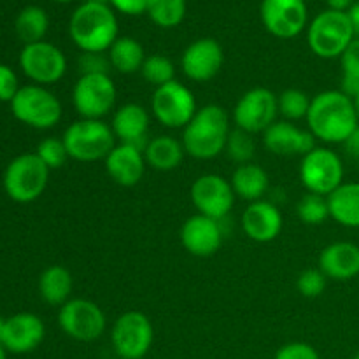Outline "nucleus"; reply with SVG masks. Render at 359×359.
Instances as JSON below:
<instances>
[{
	"label": "nucleus",
	"mask_w": 359,
	"mask_h": 359,
	"mask_svg": "<svg viewBox=\"0 0 359 359\" xmlns=\"http://www.w3.org/2000/svg\"><path fill=\"white\" fill-rule=\"evenodd\" d=\"M224 53L216 39L203 37L193 41L181 56L182 74L193 83H207L221 72Z\"/></svg>",
	"instance_id": "17"
},
{
	"label": "nucleus",
	"mask_w": 359,
	"mask_h": 359,
	"mask_svg": "<svg viewBox=\"0 0 359 359\" xmlns=\"http://www.w3.org/2000/svg\"><path fill=\"white\" fill-rule=\"evenodd\" d=\"M265 147L276 156H305L316 147V139L309 130L300 128L286 119H277L263 132Z\"/></svg>",
	"instance_id": "21"
},
{
	"label": "nucleus",
	"mask_w": 359,
	"mask_h": 359,
	"mask_svg": "<svg viewBox=\"0 0 359 359\" xmlns=\"http://www.w3.org/2000/svg\"><path fill=\"white\" fill-rule=\"evenodd\" d=\"M11 111L18 121L35 130L55 128L63 116L60 98L39 84L21 86L11 102Z\"/></svg>",
	"instance_id": "6"
},
{
	"label": "nucleus",
	"mask_w": 359,
	"mask_h": 359,
	"mask_svg": "<svg viewBox=\"0 0 359 359\" xmlns=\"http://www.w3.org/2000/svg\"><path fill=\"white\" fill-rule=\"evenodd\" d=\"M151 21L161 28H175L186 16V0H147Z\"/></svg>",
	"instance_id": "31"
},
{
	"label": "nucleus",
	"mask_w": 359,
	"mask_h": 359,
	"mask_svg": "<svg viewBox=\"0 0 359 359\" xmlns=\"http://www.w3.org/2000/svg\"><path fill=\"white\" fill-rule=\"evenodd\" d=\"M330 217L346 228H359V182H344L328 196Z\"/></svg>",
	"instance_id": "27"
},
{
	"label": "nucleus",
	"mask_w": 359,
	"mask_h": 359,
	"mask_svg": "<svg viewBox=\"0 0 359 359\" xmlns=\"http://www.w3.org/2000/svg\"><path fill=\"white\" fill-rule=\"evenodd\" d=\"M318 269L326 279L339 283L354 279L359 276V245L346 241L326 245L319 255Z\"/></svg>",
	"instance_id": "24"
},
{
	"label": "nucleus",
	"mask_w": 359,
	"mask_h": 359,
	"mask_svg": "<svg viewBox=\"0 0 359 359\" xmlns=\"http://www.w3.org/2000/svg\"><path fill=\"white\" fill-rule=\"evenodd\" d=\"M326 4H328V9L347 13L356 4V0H326Z\"/></svg>",
	"instance_id": "44"
},
{
	"label": "nucleus",
	"mask_w": 359,
	"mask_h": 359,
	"mask_svg": "<svg viewBox=\"0 0 359 359\" xmlns=\"http://www.w3.org/2000/svg\"><path fill=\"white\" fill-rule=\"evenodd\" d=\"M196 111L198 107H196L191 90L186 84L179 83L177 79L154 88L153 98H151V112H153V118L165 128H184L196 114Z\"/></svg>",
	"instance_id": "10"
},
{
	"label": "nucleus",
	"mask_w": 359,
	"mask_h": 359,
	"mask_svg": "<svg viewBox=\"0 0 359 359\" xmlns=\"http://www.w3.org/2000/svg\"><path fill=\"white\" fill-rule=\"evenodd\" d=\"M84 2H88V4H107V6H109V0H84Z\"/></svg>",
	"instance_id": "48"
},
{
	"label": "nucleus",
	"mask_w": 359,
	"mask_h": 359,
	"mask_svg": "<svg viewBox=\"0 0 359 359\" xmlns=\"http://www.w3.org/2000/svg\"><path fill=\"white\" fill-rule=\"evenodd\" d=\"M77 69L81 76L88 74H109L111 70V62L105 53H81L77 58Z\"/></svg>",
	"instance_id": "39"
},
{
	"label": "nucleus",
	"mask_w": 359,
	"mask_h": 359,
	"mask_svg": "<svg viewBox=\"0 0 359 359\" xmlns=\"http://www.w3.org/2000/svg\"><path fill=\"white\" fill-rule=\"evenodd\" d=\"M114 9L107 4L83 2L72 13L69 34L81 53H107L119 37Z\"/></svg>",
	"instance_id": "3"
},
{
	"label": "nucleus",
	"mask_w": 359,
	"mask_h": 359,
	"mask_svg": "<svg viewBox=\"0 0 359 359\" xmlns=\"http://www.w3.org/2000/svg\"><path fill=\"white\" fill-rule=\"evenodd\" d=\"M298 219L302 223L309 224V226H318L323 224L330 217V205L328 196L314 195V193H307L300 198L297 205Z\"/></svg>",
	"instance_id": "33"
},
{
	"label": "nucleus",
	"mask_w": 359,
	"mask_h": 359,
	"mask_svg": "<svg viewBox=\"0 0 359 359\" xmlns=\"http://www.w3.org/2000/svg\"><path fill=\"white\" fill-rule=\"evenodd\" d=\"M58 325L69 339L77 342H95L107 328V318L100 305L86 298H70L60 307Z\"/></svg>",
	"instance_id": "12"
},
{
	"label": "nucleus",
	"mask_w": 359,
	"mask_h": 359,
	"mask_svg": "<svg viewBox=\"0 0 359 359\" xmlns=\"http://www.w3.org/2000/svg\"><path fill=\"white\" fill-rule=\"evenodd\" d=\"M116 98L118 90L111 74L79 76L72 88V105L83 119H104L114 109Z\"/></svg>",
	"instance_id": "9"
},
{
	"label": "nucleus",
	"mask_w": 359,
	"mask_h": 359,
	"mask_svg": "<svg viewBox=\"0 0 359 359\" xmlns=\"http://www.w3.org/2000/svg\"><path fill=\"white\" fill-rule=\"evenodd\" d=\"M109 62L111 67L119 74H130L140 72L144 62H146V53H144L142 44L133 37H118L111 49L107 51Z\"/></svg>",
	"instance_id": "29"
},
{
	"label": "nucleus",
	"mask_w": 359,
	"mask_h": 359,
	"mask_svg": "<svg viewBox=\"0 0 359 359\" xmlns=\"http://www.w3.org/2000/svg\"><path fill=\"white\" fill-rule=\"evenodd\" d=\"M279 100V114L286 121L297 123L307 118L309 109H311L312 98L298 88H287L277 97Z\"/></svg>",
	"instance_id": "32"
},
{
	"label": "nucleus",
	"mask_w": 359,
	"mask_h": 359,
	"mask_svg": "<svg viewBox=\"0 0 359 359\" xmlns=\"http://www.w3.org/2000/svg\"><path fill=\"white\" fill-rule=\"evenodd\" d=\"M305 121L314 139L325 144H344L359 126L353 97L342 90H326L312 97Z\"/></svg>",
	"instance_id": "1"
},
{
	"label": "nucleus",
	"mask_w": 359,
	"mask_h": 359,
	"mask_svg": "<svg viewBox=\"0 0 359 359\" xmlns=\"http://www.w3.org/2000/svg\"><path fill=\"white\" fill-rule=\"evenodd\" d=\"M49 172L35 153L20 154L4 172L6 195L18 203L35 202L48 188Z\"/></svg>",
	"instance_id": "7"
},
{
	"label": "nucleus",
	"mask_w": 359,
	"mask_h": 359,
	"mask_svg": "<svg viewBox=\"0 0 359 359\" xmlns=\"http://www.w3.org/2000/svg\"><path fill=\"white\" fill-rule=\"evenodd\" d=\"M149 111L133 102L116 109L111 119L112 133L118 142L132 144V146H139L142 149L149 140Z\"/></svg>",
	"instance_id": "23"
},
{
	"label": "nucleus",
	"mask_w": 359,
	"mask_h": 359,
	"mask_svg": "<svg viewBox=\"0 0 359 359\" xmlns=\"http://www.w3.org/2000/svg\"><path fill=\"white\" fill-rule=\"evenodd\" d=\"M221 221L207 217L203 214H193L181 228V242L189 255L196 258H209L219 251L223 244Z\"/></svg>",
	"instance_id": "18"
},
{
	"label": "nucleus",
	"mask_w": 359,
	"mask_h": 359,
	"mask_svg": "<svg viewBox=\"0 0 359 359\" xmlns=\"http://www.w3.org/2000/svg\"><path fill=\"white\" fill-rule=\"evenodd\" d=\"M104 165L109 177L123 188H133L139 184L147 168L142 147L121 142L116 144L114 149L107 154Z\"/></svg>",
	"instance_id": "22"
},
{
	"label": "nucleus",
	"mask_w": 359,
	"mask_h": 359,
	"mask_svg": "<svg viewBox=\"0 0 359 359\" xmlns=\"http://www.w3.org/2000/svg\"><path fill=\"white\" fill-rule=\"evenodd\" d=\"M230 132L228 112L221 105L209 104L200 107L182 128L181 142L188 156L200 161L214 160L224 153Z\"/></svg>",
	"instance_id": "2"
},
{
	"label": "nucleus",
	"mask_w": 359,
	"mask_h": 359,
	"mask_svg": "<svg viewBox=\"0 0 359 359\" xmlns=\"http://www.w3.org/2000/svg\"><path fill=\"white\" fill-rule=\"evenodd\" d=\"M230 182L235 196L249 203L263 200L270 186V179L265 168L259 167L258 163H252V161L251 163L237 165V168L231 174Z\"/></svg>",
	"instance_id": "26"
},
{
	"label": "nucleus",
	"mask_w": 359,
	"mask_h": 359,
	"mask_svg": "<svg viewBox=\"0 0 359 359\" xmlns=\"http://www.w3.org/2000/svg\"><path fill=\"white\" fill-rule=\"evenodd\" d=\"M224 153L237 165L251 163L256 153V144L255 139H252V133L244 132L241 128L231 130L230 135H228Z\"/></svg>",
	"instance_id": "34"
},
{
	"label": "nucleus",
	"mask_w": 359,
	"mask_h": 359,
	"mask_svg": "<svg viewBox=\"0 0 359 359\" xmlns=\"http://www.w3.org/2000/svg\"><path fill=\"white\" fill-rule=\"evenodd\" d=\"M186 156L184 146L172 135H158L147 140L144 146V158L147 167L158 172H172L182 163Z\"/></svg>",
	"instance_id": "25"
},
{
	"label": "nucleus",
	"mask_w": 359,
	"mask_h": 359,
	"mask_svg": "<svg viewBox=\"0 0 359 359\" xmlns=\"http://www.w3.org/2000/svg\"><path fill=\"white\" fill-rule=\"evenodd\" d=\"M140 74L147 83L153 84L154 88H160L170 81H175V65L167 56L151 55L146 56Z\"/></svg>",
	"instance_id": "35"
},
{
	"label": "nucleus",
	"mask_w": 359,
	"mask_h": 359,
	"mask_svg": "<svg viewBox=\"0 0 359 359\" xmlns=\"http://www.w3.org/2000/svg\"><path fill=\"white\" fill-rule=\"evenodd\" d=\"M4 328H6V319L0 318V344H2V335H4Z\"/></svg>",
	"instance_id": "47"
},
{
	"label": "nucleus",
	"mask_w": 359,
	"mask_h": 359,
	"mask_svg": "<svg viewBox=\"0 0 359 359\" xmlns=\"http://www.w3.org/2000/svg\"><path fill=\"white\" fill-rule=\"evenodd\" d=\"M109 6L126 16H139L147 11V0H109Z\"/></svg>",
	"instance_id": "42"
},
{
	"label": "nucleus",
	"mask_w": 359,
	"mask_h": 359,
	"mask_svg": "<svg viewBox=\"0 0 359 359\" xmlns=\"http://www.w3.org/2000/svg\"><path fill=\"white\" fill-rule=\"evenodd\" d=\"M242 231L245 237L258 244H266V242L276 241L283 231V212L279 207L270 200H258L251 202L241 217Z\"/></svg>",
	"instance_id": "19"
},
{
	"label": "nucleus",
	"mask_w": 359,
	"mask_h": 359,
	"mask_svg": "<svg viewBox=\"0 0 359 359\" xmlns=\"http://www.w3.org/2000/svg\"><path fill=\"white\" fill-rule=\"evenodd\" d=\"M55 2H60V4H69V2H74V0H55Z\"/></svg>",
	"instance_id": "50"
},
{
	"label": "nucleus",
	"mask_w": 359,
	"mask_h": 359,
	"mask_svg": "<svg viewBox=\"0 0 359 359\" xmlns=\"http://www.w3.org/2000/svg\"><path fill=\"white\" fill-rule=\"evenodd\" d=\"M353 100H354V107H356V112H358V118H359V88L356 93L353 95Z\"/></svg>",
	"instance_id": "46"
},
{
	"label": "nucleus",
	"mask_w": 359,
	"mask_h": 359,
	"mask_svg": "<svg viewBox=\"0 0 359 359\" xmlns=\"http://www.w3.org/2000/svg\"><path fill=\"white\" fill-rule=\"evenodd\" d=\"M326 283H328V279L321 270L307 269L298 276L297 290L304 298H318L325 293Z\"/></svg>",
	"instance_id": "38"
},
{
	"label": "nucleus",
	"mask_w": 359,
	"mask_h": 359,
	"mask_svg": "<svg viewBox=\"0 0 359 359\" xmlns=\"http://www.w3.org/2000/svg\"><path fill=\"white\" fill-rule=\"evenodd\" d=\"M259 16L266 30L277 39H294L307 28L305 0H263Z\"/></svg>",
	"instance_id": "16"
},
{
	"label": "nucleus",
	"mask_w": 359,
	"mask_h": 359,
	"mask_svg": "<svg viewBox=\"0 0 359 359\" xmlns=\"http://www.w3.org/2000/svg\"><path fill=\"white\" fill-rule=\"evenodd\" d=\"M344 147H346L347 154H351L353 158H358L359 160V126L351 133L349 139L344 142Z\"/></svg>",
	"instance_id": "43"
},
{
	"label": "nucleus",
	"mask_w": 359,
	"mask_h": 359,
	"mask_svg": "<svg viewBox=\"0 0 359 359\" xmlns=\"http://www.w3.org/2000/svg\"><path fill=\"white\" fill-rule=\"evenodd\" d=\"M20 88L16 72L6 63H0V102H9L11 104Z\"/></svg>",
	"instance_id": "40"
},
{
	"label": "nucleus",
	"mask_w": 359,
	"mask_h": 359,
	"mask_svg": "<svg viewBox=\"0 0 359 359\" xmlns=\"http://www.w3.org/2000/svg\"><path fill=\"white\" fill-rule=\"evenodd\" d=\"M20 67L32 84L48 88L63 79L67 72V58L58 46L41 41L23 46L20 53Z\"/></svg>",
	"instance_id": "14"
},
{
	"label": "nucleus",
	"mask_w": 359,
	"mask_h": 359,
	"mask_svg": "<svg viewBox=\"0 0 359 359\" xmlns=\"http://www.w3.org/2000/svg\"><path fill=\"white\" fill-rule=\"evenodd\" d=\"M356 39L347 13L326 9L311 21L307 42L311 51L323 60H335L344 55Z\"/></svg>",
	"instance_id": "5"
},
{
	"label": "nucleus",
	"mask_w": 359,
	"mask_h": 359,
	"mask_svg": "<svg viewBox=\"0 0 359 359\" xmlns=\"http://www.w3.org/2000/svg\"><path fill=\"white\" fill-rule=\"evenodd\" d=\"M273 359H319V354L311 344L290 342L277 351Z\"/></svg>",
	"instance_id": "41"
},
{
	"label": "nucleus",
	"mask_w": 359,
	"mask_h": 359,
	"mask_svg": "<svg viewBox=\"0 0 359 359\" xmlns=\"http://www.w3.org/2000/svg\"><path fill=\"white\" fill-rule=\"evenodd\" d=\"M340 67H342V91L353 97L359 88V37L354 39L340 56Z\"/></svg>",
	"instance_id": "36"
},
{
	"label": "nucleus",
	"mask_w": 359,
	"mask_h": 359,
	"mask_svg": "<svg viewBox=\"0 0 359 359\" xmlns=\"http://www.w3.org/2000/svg\"><path fill=\"white\" fill-rule=\"evenodd\" d=\"M353 359H359V351H358L356 354H354V358H353Z\"/></svg>",
	"instance_id": "51"
},
{
	"label": "nucleus",
	"mask_w": 359,
	"mask_h": 359,
	"mask_svg": "<svg viewBox=\"0 0 359 359\" xmlns=\"http://www.w3.org/2000/svg\"><path fill=\"white\" fill-rule=\"evenodd\" d=\"M347 16H349L351 25H353L354 35L359 37V2L354 4V6L347 11Z\"/></svg>",
	"instance_id": "45"
},
{
	"label": "nucleus",
	"mask_w": 359,
	"mask_h": 359,
	"mask_svg": "<svg viewBox=\"0 0 359 359\" xmlns=\"http://www.w3.org/2000/svg\"><path fill=\"white\" fill-rule=\"evenodd\" d=\"M72 286V273L62 265L48 266L39 277V294L46 304L53 307H62L70 300Z\"/></svg>",
	"instance_id": "28"
},
{
	"label": "nucleus",
	"mask_w": 359,
	"mask_h": 359,
	"mask_svg": "<svg viewBox=\"0 0 359 359\" xmlns=\"http://www.w3.org/2000/svg\"><path fill=\"white\" fill-rule=\"evenodd\" d=\"M231 119L235 128H241L252 135L256 133L263 135V132H266L279 119L277 95L269 88H251L235 104Z\"/></svg>",
	"instance_id": "13"
},
{
	"label": "nucleus",
	"mask_w": 359,
	"mask_h": 359,
	"mask_svg": "<svg viewBox=\"0 0 359 359\" xmlns=\"http://www.w3.org/2000/svg\"><path fill=\"white\" fill-rule=\"evenodd\" d=\"M0 359H7V351L4 349L2 344H0Z\"/></svg>",
	"instance_id": "49"
},
{
	"label": "nucleus",
	"mask_w": 359,
	"mask_h": 359,
	"mask_svg": "<svg viewBox=\"0 0 359 359\" xmlns=\"http://www.w3.org/2000/svg\"><path fill=\"white\" fill-rule=\"evenodd\" d=\"M14 30H16V35L25 44H34V42L44 41L46 34L49 30L48 13L42 7L27 6L16 16Z\"/></svg>",
	"instance_id": "30"
},
{
	"label": "nucleus",
	"mask_w": 359,
	"mask_h": 359,
	"mask_svg": "<svg viewBox=\"0 0 359 359\" xmlns=\"http://www.w3.org/2000/svg\"><path fill=\"white\" fill-rule=\"evenodd\" d=\"M112 349L119 359H142L154 342V330L149 318L139 311L119 316L111 330Z\"/></svg>",
	"instance_id": "11"
},
{
	"label": "nucleus",
	"mask_w": 359,
	"mask_h": 359,
	"mask_svg": "<svg viewBox=\"0 0 359 359\" xmlns=\"http://www.w3.org/2000/svg\"><path fill=\"white\" fill-rule=\"evenodd\" d=\"M189 196L198 214L216 221H223L231 212L237 198L231 182L219 174H203L196 177L189 189Z\"/></svg>",
	"instance_id": "15"
},
{
	"label": "nucleus",
	"mask_w": 359,
	"mask_h": 359,
	"mask_svg": "<svg viewBox=\"0 0 359 359\" xmlns=\"http://www.w3.org/2000/svg\"><path fill=\"white\" fill-rule=\"evenodd\" d=\"M46 337V326L39 316L20 312L6 319L2 347L7 353L27 354L37 349Z\"/></svg>",
	"instance_id": "20"
},
{
	"label": "nucleus",
	"mask_w": 359,
	"mask_h": 359,
	"mask_svg": "<svg viewBox=\"0 0 359 359\" xmlns=\"http://www.w3.org/2000/svg\"><path fill=\"white\" fill-rule=\"evenodd\" d=\"M300 181L307 193L330 196L344 184V161L333 149L316 146L300 161Z\"/></svg>",
	"instance_id": "8"
},
{
	"label": "nucleus",
	"mask_w": 359,
	"mask_h": 359,
	"mask_svg": "<svg viewBox=\"0 0 359 359\" xmlns=\"http://www.w3.org/2000/svg\"><path fill=\"white\" fill-rule=\"evenodd\" d=\"M35 154L42 160V163L49 168V170H56V168H62L65 165V161L69 160V153H67V147L63 144L62 137H46L44 140H41L35 149Z\"/></svg>",
	"instance_id": "37"
},
{
	"label": "nucleus",
	"mask_w": 359,
	"mask_h": 359,
	"mask_svg": "<svg viewBox=\"0 0 359 359\" xmlns=\"http://www.w3.org/2000/svg\"><path fill=\"white\" fill-rule=\"evenodd\" d=\"M62 139L69 158L81 163L104 161L118 144L111 125H107L104 119L79 118L67 126Z\"/></svg>",
	"instance_id": "4"
}]
</instances>
